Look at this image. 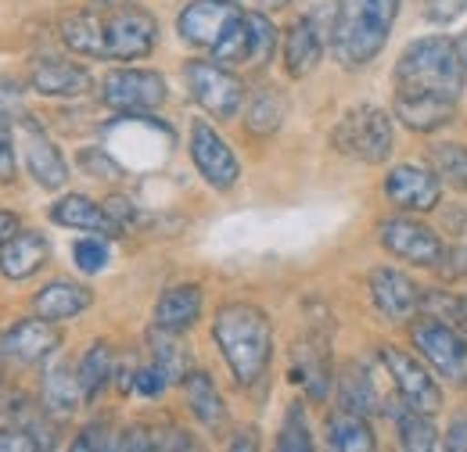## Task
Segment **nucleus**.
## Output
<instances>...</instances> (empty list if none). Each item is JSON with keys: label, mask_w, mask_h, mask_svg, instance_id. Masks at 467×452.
I'll return each instance as SVG.
<instances>
[{"label": "nucleus", "mask_w": 467, "mask_h": 452, "mask_svg": "<svg viewBox=\"0 0 467 452\" xmlns=\"http://www.w3.org/2000/svg\"><path fill=\"white\" fill-rule=\"evenodd\" d=\"M396 118L407 122L413 133H435L446 122H453L457 115V101L446 98H396Z\"/></svg>", "instance_id": "nucleus-28"}, {"label": "nucleus", "mask_w": 467, "mask_h": 452, "mask_svg": "<svg viewBox=\"0 0 467 452\" xmlns=\"http://www.w3.org/2000/svg\"><path fill=\"white\" fill-rule=\"evenodd\" d=\"M410 338H413V348L439 370L442 381H450V385H464L467 381V341L461 338V331H457L453 324H442V320L424 316L420 324H413Z\"/></svg>", "instance_id": "nucleus-8"}, {"label": "nucleus", "mask_w": 467, "mask_h": 452, "mask_svg": "<svg viewBox=\"0 0 467 452\" xmlns=\"http://www.w3.org/2000/svg\"><path fill=\"white\" fill-rule=\"evenodd\" d=\"M213 341L223 352V363L231 366L234 381L241 388H252L263 381L274 359V327L270 316L252 302H227L213 316Z\"/></svg>", "instance_id": "nucleus-2"}, {"label": "nucleus", "mask_w": 467, "mask_h": 452, "mask_svg": "<svg viewBox=\"0 0 467 452\" xmlns=\"http://www.w3.org/2000/svg\"><path fill=\"white\" fill-rule=\"evenodd\" d=\"M183 396H187V406H191L194 420L205 424L209 431H220V427L227 424V402H223L220 388L213 385L209 374L191 370V374L183 377Z\"/></svg>", "instance_id": "nucleus-26"}, {"label": "nucleus", "mask_w": 467, "mask_h": 452, "mask_svg": "<svg viewBox=\"0 0 467 452\" xmlns=\"http://www.w3.org/2000/svg\"><path fill=\"white\" fill-rule=\"evenodd\" d=\"M191 162L198 176L213 187V190H234L241 180V162L231 151V144L220 137V129H213V122H194L191 126V140H187Z\"/></svg>", "instance_id": "nucleus-9"}, {"label": "nucleus", "mask_w": 467, "mask_h": 452, "mask_svg": "<svg viewBox=\"0 0 467 452\" xmlns=\"http://www.w3.org/2000/svg\"><path fill=\"white\" fill-rule=\"evenodd\" d=\"M15 172H18L15 137H11V126H0V183H15Z\"/></svg>", "instance_id": "nucleus-44"}, {"label": "nucleus", "mask_w": 467, "mask_h": 452, "mask_svg": "<svg viewBox=\"0 0 467 452\" xmlns=\"http://www.w3.org/2000/svg\"><path fill=\"white\" fill-rule=\"evenodd\" d=\"M431 170L442 183L467 194V144H439L431 148Z\"/></svg>", "instance_id": "nucleus-34"}, {"label": "nucleus", "mask_w": 467, "mask_h": 452, "mask_svg": "<svg viewBox=\"0 0 467 452\" xmlns=\"http://www.w3.org/2000/svg\"><path fill=\"white\" fill-rule=\"evenodd\" d=\"M90 305H94V291L87 283H76V281H51L33 294V313L36 316H47L55 324L83 316Z\"/></svg>", "instance_id": "nucleus-21"}, {"label": "nucleus", "mask_w": 467, "mask_h": 452, "mask_svg": "<svg viewBox=\"0 0 467 452\" xmlns=\"http://www.w3.org/2000/svg\"><path fill=\"white\" fill-rule=\"evenodd\" d=\"M292 381L306 388L313 402H324L331 396L335 374H331V355L320 338H306L292 348Z\"/></svg>", "instance_id": "nucleus-18"}, {"label": "nucleus", "mask_w": 467, "mask_h": 452, "mask_svg": "<svg viewBox=\"0 0 467 452\" xmlns=\"http://www.w3.org/2000/svg\"><path fill=\"white\" fill-rule=\"evenodd\" d=\"M237 15L241 11L234 7L231 0H191L176 18V33H180L183 44L213 51L227 36V29L237 22Z\"/></svg>", "instance_id": "nucleus-13"}, {"label": "nucleus", "mask_w": 467, "mask_h": 452, "mask_svg": "<svg viewBox=\"0 0 467 452\" xmlns=\"http://www.w3.org/2000/svg\"><path fill=\"white\" fill-rule=\"evenodd\" d=\"M7 449L36 452V449H44V446H40V438H36L33 431H26L22 424H11V427H0V452H7Z\"/></svg>", "instance_id": "nucleus-43"}, {"label": "nucleus", "mask_w": 467, "mask_h": 452, "mask_svg": "<svg viewBox=\"0 0 467 452\" xmlns=\"http://www.w3.org/2000/svg\"><path fill=\"white\" fill-rule=\"evenodd\" d=\"M98 4H126V0H98Z\"/></svg>", "instance_id": "nucleus-51"}, {"label": "nucleus", "mask_w": 467, "mask_h": 452, "mask_svg": "<svg viewBox=\"0 0 467 452\" xmlns=\"http://www.w3.org/2000/svg\"><path fill=\"white\" fill-rule=\"evenodd\" d=\"M72 449H119V431L109 420H98L76 435Z\"/></svg>", "instance_id": "nucleus-39"}, {"label": "nucleus", "mask_w": 467, "mask_h": 452, "mask_svg": "<svg viewBox=\"0 0 467 452\" xmlns=\"http://www.w3.org/2000/svg\"><path fill=\"white\" fill-rule=\"evenodd\" d=\"M51 223L65 226V230H83V233H101V237H119L105 205H98L87 194H65L51 205Z\"/></svg>", "instance_id": "nucleus-23"}, {"label": "nucleus", "mask_w": 467, "mask_h": 452, "mask_svg": "<svg viewBox=\"0 0 467 452\" xmlns=\"http://www.w3.org/2000/svg\"><path fill=\"white\" fill-rule=\"evenodd\" d=\"M170 98L162 72L151 68H112L101 79V105L119 115H148Z\"/></svg>", "instance_id": "nucleus-7"}, {"label": "nucleus", "mask_w": 467, "mask_h": 452, "mask_svg": "<svg viewBox=\"0 0 467 452\" xmlns=\"http://www.w3.org/2000/svg\"><path fill=\"white\" fill-rule=\"evenodd\" d=\"M378 241H381V248L389 255L413 262V266H431L435 270L442 262V255H446V244L435 237L431 226L417 223V220H403V216L385 220L378 226Z\"/></svg>", "instance_id": "nucleus-12"}, {"label": "nucleus", "mask_w": 467, "mask_h": 452, "mask_svg": "<svg viewBox=\"0 0 467 452\" xmlns=\"http://www.w3.org/2000/svg\"><path fill=\"white\" fill-rule=\"evenodd\" d=\"M335 148L342 155H349L363 166H381L392 159L396 148V126L392 115L374 108V105H356L338 118L335 133H331Z\"/></svg>", "instance_id": "nucleus-5"}, {"label": "nucleus", "mask_w": 467, "mask_h": 452, "mask_svg": "<svg viewBox=\"0 0 467 452\" xmlns=\"http://www.w3.org/2000/svg\"><path fill=\"white\" fill-rule=\"evenodd\" d=\"M385 198L403 212H435L442 201V180L428 166L403 162L385 176Z\"/></svg>", "instance_id": "nucleus-14"}, {"label": "nucleus", "mask_w": 467, "mask_h": 452, "mask_svg": "<svg viewBox=\"0 0 467 452\" xmlns=\"http://www.w3.org/2000/svg\"><path fill=\"white\" fill-rule=\"evenodd\" d=\"M231 4H237V0H231Z\"/></svg>", "instance_id": "nucleus-52"}, {"label": "nucleus", "mask_w": 467, "mask_h": 452, "mask_svg": "<svg viewBox=\"0 0 467 452\" xmlns=\"http://www.w3.org/2000/svg\"><path fill=\"white\" fill-rule=\"evenodd\" d=\"M450 449H467V416H461L453 427H450Z\"/></svg>", "instance_id": "nucleus-48"}, {"label": "nucleus", "mask_w": 467, "mask_h": 452, "mask_svg": "<svg viewBox=\"0 0 467 452\" xmlns=\"http://www.w3.org/2000/svg\"><path fill=\"white\" fill-rule=\"evenodd\" d=\"M277 449L285 452H309L313 449V435H309V424H306V409L302 402H292L288 413H285V424L277 431Z\"/></svg>", "instance_id": "nucleus-35"}, {"label": "nucleus", "mask_w": 467, "mask_h": 452, "mask_svg": "<svg viewBox=\"0 0 467 452\" xmlns=\"http://www.w3.org/2000/svg\"><path fill=\"white\" fill-rule=\"evenodd\" d=\"M285 115H288V101H285V94H281V90H274V87H266V90H259V94L248 101L244 126H248V133H255V137H270V133H277V129H281Z\"/></svg>", "instance_id": "nucleus-31"}, {"label": "nucleus", "mask_w": 467, "mask_h": 452, "mask_svg": "<svg viewBox=\"0 0 467 452\" xmlns=\"http://www.w3.org/2000/svg\"><path fill=\"white\" fill-rule=\"evenodd\" d=\"M381 363H385V370L392 377V388L400 392V398L407 402L410 409L428 413V416H435L442 409V392L431 381V374L420 366V359H413L410 352L396 348V344H385L381 348Z\"/></svg>", "instance_id": "nucleus-11"}, {"label": "nucleus", "mask_w": 467, "mask_h": 452, "mask_svg": "<svg viewBox=\"0 0 467 452\" xmlns=\"http://www.w3.org/2000/svg\"><path fill=\"white\" fill-rule=\"evenodd\" d=\"M396 427H400V442L410 452H428L439 446V431L431 424L428 413H417V409H396Z\"/></svg>", "instance_id": "nucleus-32"}, {"label": "nucleus", "mask_w": 467, "mask_h": 452, "mask_svg": "<svg viewBox=\"0 0 467 452\" xmlns=\"http://www.w3.org/2000/svg\"><path fill=\"white\" fill-rule=\"evenodd\" d=\"M396 98H446L457 101L467 83V61L457 40L424 36L413 40L396 61Z\"/></svg>", "instance_id": "nucleus-3"}, {"label": "nucleus", "mask_w": 467, "mask_h": 452, "mask_svg": "<svg viewBox=\"0 0 467 452\" xmlns=\"http://www.w3.org/2000/svg\"><path fill=\"white\" fill-rule=\"evenodd\" d=\"M202 305H205V294H202L198 283H176V287H170V291H162V298L155 302V316H151V324L162 327V331L183 334V331H191V327L198 324Z\"/></svg>", "instance_id": "nucleus-22"}, {"label": "nucleus", "mask_w": 467, "mask_h": 452, "mask_svg": "<svg viewBox=\"0 0 467 452\" xmlns=\"http://www.w3.org/2000/svg\"><path fill=\"white\" fill-rule=\"evenodd\" d=\"M15 115H22V108H18V94H15V90L7 94V87H0V126H11Z\"/></svg>", "instance_id": "nucleus-46"}, {"label": "nucleus", "mask_w": 467, "mask_h": 452, "mask_svg": "<svg viewBox=\"0 0 467 452\" xmlns=\"http://www.w3.org/2000/svg\"><path fill=\"white\" fill-rule=\"evenodd\" d=\"M40 402L51 416H72L87 396H83V385H79V374L68 366V363H55L44 370V385H40Z\"/></svg>", "instance_id": "nucleus-25"}, {"label": "nucleus", "mask_w": 467, "mask_h": 452, "mask_svg": "<svg viewBox=\"0 0 467 452\" xmlns=\"http://www.w3.org/2000/svg\"><path fill=\"white\" fill-rule=\"evenodd\" d=\"M457 47H461V55H464V61H467V33H464V40H457Z\"/></svg>", "instance_id": "nucleus-50"}, {"label": "nucleus", "mask_w": 467, "mask_h": 452, "mask_svg": "<svg viewBox=\"0 0 467 452\" xmlns=\"http://www.w3.org/2000/svg\"><path fill=\"white\" fill-rule=\"evenodd\" d=\"M170 388V381L162 377V370L155 366V363H148V366H137L133 374H130V392H137V396L144 398H159L162 392Z\"/></svg>", "instance_id": "nucleus-40"}, {"label": "nucleus", "mask_w": 467, "mask_h": 452, "mask_svg": "<svg viewBox=\"0 0 467 452\" xmlns=\"http://www.w3.org/2000/svg\"><path fill=\"white\" fill-rule=\"evenodd\" d=\"M248 26H252V65H270V57L277 51V26L270 22L266 11H244Z\"/></svg>", "instance_id": "nucleus-36"}, {"label": "nucleus", "mask_w": 467, "mask_h": 452, "mask_svg": "<svg viewBox=\"0 0 467 452\" xmlns=\"http://www.w3.org/2000/svg\"><path fill=\"white\" fill-rule=\"evenodd\" d=\"M76 374H79V385H83L87 402H94V398L116 381V352H112V344H109V341H94V344L83 352Z\"/></svg>", "instance_id": "nucleus-29"}, {"label": "nucleus", "mask_w": 467, "mask_h": 452, "mask_svg": "<svg viewBox=\"0 0 467 452\" xmlns=\"http://www.w3.org/2000/svg\"><path fill=\"white\" fill-rule=\"evenodd\" d=\"M213 61L227 65V68H241V65H252V26H248V15L241 11L237 22L227 29V36L213 47Z\"/></svg>", "instance_id": "nucleus-33"}, {"label": "nucleus", "mask_w": 467, "mask_h": 452, "mask_svg": "<svg viewBox=\"0 0 467 452\" xmlns=\"http://www.w3.org/2000/svg\"><path fill=\"white\" fill-rule=\"evenodd\" d=\"M105 212H109V220L116 226V233H130V230H137V223H140L137 205H133L130 198H122V194H112V198L105 201Z\"/></svg>", "instance_id": "nucleus-42"}, {"label": "nucleus", "mask_w": 467, "mask_h": 452, "mask_svg": "<svg viewBox=\"0 0 467 452\" xmlns=\"http://www.w3.org/2000/svg\"><path fill=\"white\" fill-rule=\"evenodd\" d=\"M15 233H18V216H15V212H7V209H0V248H4Z\"/></svg>", "instance_id": "nucleus-47"}, {"label": "nucleus", "mask_w": 467, "mask_h": 452, "mask_svg": "<svg viewBox=\"0 0 467 452\" xmlns=\"http://www.w3.org/2000/svg\"><path fill=\"white\" fill-rule=\"evenodd\" d=\"M370 302H374V309H378L385 320H392V324H410V320L417 316V309H420V291H417V283L410 281L403 270H396V266H378V270L370 273Z\"/></svg>", "instance_id": "nucleus-16"}, {"label": "nucleus", "mask_w": 467, "mask_h": 452, "mask_svg": "<svg viewBox=\"0 0 467 452\" xmlns=\"http://www.w3.org/2000/svg\"><path fill=\"white\" fill-rule=\"evenodd\" d=\"M22 155H26V170L36 180V187L61 190L68 183L65 155L58 151V144L47 137V129L40 122H33L29 115H22Z\"/></svg>", "instance_id": "nucleus-15"}, {"label": "nucleus", "mask_w": 467, "mask_h": 452, "mask_svg": "<svg viewBox=\"0 0 467 452\" xmlns=\"http://www.w3.org/2000/svg\"><path fill=\"white\" fill-rule=\"evenodd\" d=\"M338 406L349 413H359V416L385 413V398H381L370 370L363 363H346L338 370Z\"/></svg>", "instance_id": "nucleus-24"}, {"label": "nucleus", "mask_w": 467, "mask_h": 452, "mask_svg": "<svg viewBox=\"0 0 467 452\" xmlns=\"http://www.w3.org/2000/svg\"><path fill=\"white\" fill-rule=\"evenodd\" d=\"M72 259L83 273H101L109 266V241H101V233L98 237H79L72 244Z\"/></svg>", "instance_id": "nucleus-38"}, {"label": "nucleus", "mask_w": 467, "mask_h": 452, "mask_svg": "<svg viewBox=\"0 0 467 452\" xmlns=\"http://www.w3.org/2000/svg\"><path fill=\"white\" fill-rule=\"evenodd\" d=\"M259 4H263V7H266V11H277V7H288V4H292V0H259Z\"/></svg>", "instance_id": "nucleus-49"}, {"label": "nucleus", "mask_w": 467, "mask_h": 452, "mask_svg": "<svg viewBox=\"0 0 467 452\" xmlns=\"http://www.w3.org/2000/svg\"><path fill=\"white\" fill-rule=\"evenodd\" d=\"M61 348V327L47 316H26L0 338V366H40Z\"/></svg>", "instance_id": "nucleus-10"}, {"label": "nucleus", "mask_w": 467, "mask_h": 452, "mask_svg": "<svg viewBox=\"0 0 467 452\" xmlns=\"http://www.w3.org/2000/svg\"><path fill=\"white\" fill-rule=\"evenodd\" d=\"M183 83L194 98V105L205 115H213L216 122H231L237 118L244 105V83L241 76L231 72L220 61H187L183 65Z\"/></svg>", "instance_id": "nucleus-6"}, {"label": "nucleus", "mask_w": 467, "mask_h": 452, "mask_svg": "<svg viewBox=\"0 0 467 452\" xmlns=\"http://www.w3.org/2000/svg\"><path fill=\"white\" fill-rule=\"evenodd\" d=\"M420 309H424V316H431V320H442V324H464L467 309L464 302L457 298V294H446V291H428L424 298H420Z\"/></svg>", "instance_id": "nucleus-37"}, {"label": "nucleus", "mask_w": 467, "mask_h": 452, "mask_svg": "<svg viewBox=\"0 0 467 452\" xmlns=\"http://www.w3.org/2000/svg\"><path fill=\"white\" fill-rule=\"evenodd\" d=\"M428 22H453L467 11V0H420Z\"/></svg>", "instance_id": "nucleus-45"}, {"label": "nucleus", "mask_w": 467, "mask_h": 452, "mask_svg": "<svg viewBox=\"0 0 467 452\" xmlns=\"http://www.w3.org/2000/svg\"><path fill=\"white\" fill-rule=\"evenodd\" d=\"M327 36H331V33L320 29L317 15L298 18L292 29L285 33V68H288V76H295V79L309 76V72L320 65V57H324Z\"/></svg>", "instance_id": "nucleus-20"}, {"label": "nucleus", "mask_w": 467, "mask_h": 452, "mask_svg": "<svg viewBox=\"0 0 467 452\" xmlns=\"http://www.w3.org/2000/svg\"><path fill=\"white\" fill-rule=\"evenodd\" d=\"M400 0H338L331 18V51L342 68H363L385 51Z\"/></svg>", "instance_id": "nucleus-4"}, {"label": "nucleus", "mask_w": 467, "mask_h": 452, "mask_svg": "<svg viewBox=\"0 0 467 452\" xmlns=\"http://www.w3.org/2000/svg\"><path fill=\"white\" fill-rule=\"evenodd\" d=\"M148 352H151V363L162 370V377L170 385H183V377L191 374V348L183 344V334L162 331V327L151 324V331H148Z\"/></svg>", "instance_id": "nucleus-27"}, {"label": "nucleus", "mask_w": 467, "mask_h": 452, "mask_svg": "<svg viewBox=\"0 0 467 452\" xmlns=\"http://www.w3.org/2000/svg\"><path fill=\"white\" fill-rule=\"evenodd\" d=\"M29 83H33V90H36L40 98L72 101V98H83V94H90V87H94V76H90L83 65L61 61V57H40V61H33Z\"/></svg>", "instance_id": "nucleus-17"}, {"label": "nucleus", "mask_w": 467, "mask_h": 452, "mask_svg": "<svg viewBox=\"0 0 467 452\" xmlns=\"http://www.w3.org/2000/svg\"><path fill=\"white\" fill-rule=\"evenodd\" d=\"M79 166L90 172V176H109V180H119L122 176V166L116 162V155L112 151H98V148H83L79 151Z\"/></svg>", "instance_id": "nucleus-41"}, {"label": "nucleus", "mask_w": 467, "mask_h": 452, "mask_svg": "<svg viewBox=\"0 0 467 452\" xmlns=\"http://www.w3.org/2000/svg\"><path fill=\"white\" fill-rule=\"evenodd\" d=\"M51 259V244L36 230H18L4 248H0V277L7 281H29L36 277Z\"/></svg>", "instance_id": "nucleus-19"}, {"label": "nucleus", "mask_w": 467, "mask_h": 452, "mask_svg": "<svg viewBox=\"0 0 467 452\" xmlns=\"http://www.w3.org/2000/svg\"><path fill=\"white\" fill-rule=\"evenodd\" d=\"M61 44L98 61H140L159 44V22L137 4H101L61 18Z\"/></svg>", "instance_id": "nucleus-1"}, {"label": "nucleus", "mask_w": 467, "mask_h": 452, "mask_svg": "<svg viewBox=\"0 0 467 452\" xmlns=\"http://www.w3.org/2000/svg\"><path fill=\"white\" fill-rule=\"evenodd\" d=\"M327 446L338 452H370L378 446V438H374L367 416L338 409L335 416H327Z\"/></svg>", "instance_id": "nucleus-30"}]
</instances>
